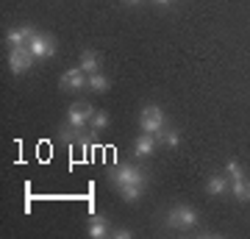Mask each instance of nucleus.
Returning <instances> with one entry per match:
<instances>
[{
    "label": "nucleus",
    "mask_w": 250,
    "mask_h": 239,
    "mask_svg": "<svg viewBox=\"0 0 250 239\" xmlns=\"http://www.w3.org/2000/svg\"><path fill=\"white\" fill-rule=\"evenodd\" d=\"M34 59L36 56L31 53V47L28 44H20V47H9V67L14 75H22L34 67Z\"/></svg>",
    "instance_id": "5"
},
{
    "label": "nucleus",
    "mask_w": 250,
    "mask_h": 239,
    "mask_svg": "<svg viewBox=\"0 0 250 239\" xmlns=\"http://www.w3.org/2000/svg\"><path fill=\"white\" fill-rule=\"evenodd\" d=\"M153 3H159V6H170L172 0H153Z\"/></svg>",
    "instance_id": "20"
},
{
    "label": "nucleus",
    "mask_w": 250,
    "mask_h": 239,
    "mask_svg": "<svg viewBox=\"0 0 250 239\" xmlns=\"http://www.w3.org/2000/svg\"><path fill=\"white\" fill-rule=\"evenodd\" d=\"M117 192H120V197H123L125 203H136L145 192V184H125V186H120Z\"/></svg>",
    "instance_id": "12"
},
{
    "label": "nucleus",
    "mask_w": 250,
    "mask_h": 239,
    "mask_svg": "<svg viewBox=\"0 0 250 239\" xmlns=\"http://www.w3.org/2000/svg\"><path fill=\"white\" fill-rule=\"evenodd\" d=\"M108 181H111L114 189H120V186H125V184H147V175H145L136 164H117V167L108 173Z\"/></svg>",
    "instance_id": "3"
},
{
    "label": "nucleus",
    "mask_w": 250,
    "mask_h": 239,
    "mask_svg": "<svg viewBox=\"0 0 250 239\" xmlns=\"http://www.w3.org/2000/svg\"><path fill=\"white\" fill-rule=\"evenodd\" d=\"M159 139H161V145H167V148H178L181 145V131L175 128V125H164V131L159 133Z\"/></svg>",
    "instance_id": "15"
},
{
    "label": "nucleus",
    "mask_w": 250,
    "mask_h": 239,
    "mask_svg": "<svg viewBox=\"0 0 250 239\" xmlns=\"http://www.w3.org/2000/svg\"><path fill=\"white\" fill-rule=\"evenodd\" d=\"M225 173H228V178H231V181H239V178H245V170H242L239 161H228V164H225Z\"/></svg>",
    "instance_id": "18"
},
{
    "label": "nucleus",
    "mask_w": 250,
    "mask_h": 239,
    "mask_svg": "<svg viewBox=\"0 0 250 239\" xmlns=\"http://www.w3.org/2000/svg\"><path fill=\"white\" fill-rule=\"evenodd\" d=\"M28 47H31V53H34L36 59H50V56L56 53V42L47 34H39V31H34Z\"/></svg>",
    "instance_id": "6"
},
{
    "label": "nucleus",
    "mask_w": 250,
    "mask_h": 239,
    "mask_svg": "<svg viewBox=\"0 0 250 239\" xmlns=\"http://www.w3.org/2000/svg\"><path fill=\"white\" fill-rule=\"evenodd\" d=\"M92 114H95V109L89 103H72L67 109V117H64V125H70L75 133H83L86 131V125L92 123Z\"/></svg>",
    "instance_id": "4"
},
{
    "label": "nucleus",
    "mask_w": 250,
    "mask_h": 239,
    "mask_svg": "<svg viewBox=\"0 0 250 239\" xmlns=\"http://www.w3.org/2000/svg\"><path fill=\"white\" fill-rule=\"evenodd\" d=\"M89 89H92V92H98V95L108 92V78H106V75H100V72H92V75H89Z\"/></svg>",
    "instance_id": "17"
},
{
    "label": "nucleus",
    "mask_w": 250,
    "mask_h": 239,
    "mask_svg": "<svg viewBox=\"0 0 250 239\" xmlns=\"http://www.w3.org/2000/svg\"><path fill=\"white\" fill-rule=\"evenodd\" d=\"M86 234H89L92 239L108 237V234H111V228H108V220H106V217H103V214H92L89 225H86Z\"/></svg>",
    "instance_id": "8"
},
{
    "label": "nucleus",
    "mask_w": 250,
    "mask_h": 239,
    "mask_svg": "<svg viewBox=\"0 0 250 239\" xmlns=\"http://www.w3.org/2000/svg\"><path fill=\"white\" fill-rule=\"evenodd\" d=\"M89 128H92V133H100V131H106V128H108V114L103 111V109H95Z\"/></svg>",
    "instance_id": "16"
},
{
    "label": "nucleus",
    "mask_w": 250,
    "mask_h": 239,
    "mask_svg": "<svg viewBox=\"0 0 250 239\" xmlns=\"http://www.w3.org/2000/svg\"><path fill=\"white\" fill-rule=\"evenodd\" d=\"M231 192L236 200H242V203H248L250 200V178H239V181H231Z\"/></svg>",
    "instance_id": "14"
},
{
    "label": "nucleus",
    "mask_w": 250,
    "mask_h": 239,
    "mask_svg": "<svg viewBox=\"0 0 250 239\" xmlns=\"http://www.w3.org/2000/svg\"><path fill=\"white\" fill-rule=\"evenodd\" d=\"M153 151H156V136L153 133H139V139L134 142V153L136 156H153Z\"/></svg>",
    "instance_id": "11"
},
{
    "label": "nucleus",
    "mask_w": 250,
    "mask_h": 239,
    "mask_svg": "<svg viewBox=\"0 0 250 239\" xmlns=\"http://www.w3.org/2000/svg\"><path fill=\"white\" fill-rule=\"evenodd\" d=\"M228 184H231L228 173H225V175L214 173V175L206 178V192H211V195H223V192H228Z\"/></svg>",
    "instance_id": "10"
},
{
    "label": "nucleus",
    "mask_w": 250,
    "mask_h": 239,
    "mask_svg": "<svg viewBox=\"0 0 250 239\" xmlns=\"http://www.w3.org/2000/svg\"><path fill=\"white\" fill-rule=\"evenodd\" d=\"M78 67L86 72V75H92V72H100V59H98V53L83 50V53H81V64H78Z\"/></svg>",
    "instance_id": "13"
},
{
    "label": "nucleus",
    "mask_w": 250,
    "mask_h": 239,
    "mask_svg": "<svg viewBox=\"0 0 250 239\" xmlns=\"http://www.w3.org/2000/svg\"><path fill=\"white\" fill-rule=\"evenodd\" d=\"M111 237H114V239H131V237H134V231H128V228H117V231H111Z\"/></svg>",
    "instance_id": "19"
},
{
    "label": "nucleus",
    "mask_w": 250,
    "mask_h": 239,
    "mask_svg": "<svg viewBox=\"0 0 250 239\" xmlns=\"http://www.w3.org/2000/svg\"><path fill=\"white\" fill-rule=\"evenodd\" d=\"M59 87H62L64 92H72V89H83V87H89V75L81 70V67H72V70H67V72L62 75Z\"/></svg>",
    "instance_id": "7"
},
{
    "label": "nucleus",
    "mask_w": 250,
    "mask_h": 239,
    "mask_svg": "<svg viewBox=\"0 0 250 239\" xmlns=\"http://www.w3.org/2000/svg\"><path fill=\"white\" fill-rule=\"evenodd\" d=\"M31 36H34V28L31 25L14 28V31H9V36H6V44H9V47H20V44L31 42Z\"/></svg>",
    "instance_id": "9"
},
{
    "label": "nucleus",
    "mask_w": 250,
    "mask_h": 239,
    "mask_svg": "<svg viewBox=\"0 0 250 239\" xmlns=\"http://www.w3.org/2000/svg\"><path fill=\"white\" fill-rule=\"evenodd\" d=\"M125 3H128V6H139V3H142V0H125Z\"/></svg>",
    "instance_id": "21"
},
{
    "label": "nucleus",
    "mask_w": 250,
    "mask_h": 239,
    "mask_svg": "<svg viewBox=\"0 0 250 239\" xmlns=\"http://www.w3.org/2000/svg\"><path fill=\"white\" fill-rule=\"evenodd\" d=\"M164 222L172 231H192L200 222V217H197V212L192 206H172L170 212H167V220Z\"/></svg>",
    "instance_id": "1"
},
{
    "label": "nucleus",
    "mask_w": 250,
    "mask_h": 239,
    "mask_svg": "<svg viewBox=\"0 0 250 239\" xmlns=\"http://www.w3.org/2000/svg\"><path fill=\"white\" fill-rule=\"evenodd\" d=\"M164 125H167V114L161 111V106L147 103V106L139 111V128H142V133H153V136H159V133L164 131Z\"/></svg>",
    "instance_id": "2"
}]
</instances>
